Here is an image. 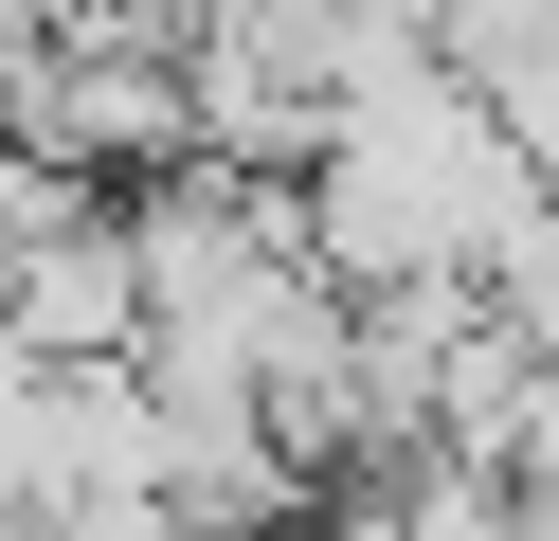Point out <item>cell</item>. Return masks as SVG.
<instances>
[{
	"instance_id": "1",
	"label": "cell",
	"mask_w": 559,
	"mask_h": 541,
	"mask_svg": "<svg viewBox=\"0 0 559 541\" xmlns=\"http://www.w3.org/2000/svg\"><path fill=\"white\" fill-rule=\"evenodd\" d=\"M19 541H199V524H181L163 487H91V505H37Z\"/></svg>"
},
{
	"instance_id": "2",
	"label": "cell",
	"mask_w": 559,
	"mask_h": 541,
	"mask_svg": "<svg viewBox=\"0 0 559 541\" xmlns=\"http://www.w3.org/2000/svg\"><path fill=\"white\" fill-rule=\"evenodd\" d=\"M55 36H73V0H0V127H19V91H37Z\"/></svg>"
}]
</instances>
